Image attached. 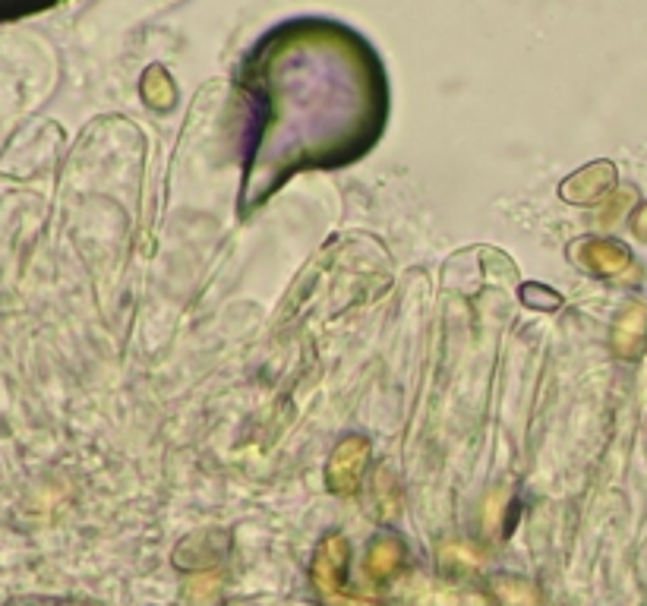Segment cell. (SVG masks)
Masks as SVG:
<instances>
[{"instance_id":"7a4b0ae2","label":"cell","mask_w":647,"mask_h":606,"mask_svg":"<svg viewBox=\"0 0 647 606\" xmlns=\"http://www.w3.org/2000/svg\"><path fill=\"white\" fill-rule=\"evenodd\" d=\"M348 565H351V543L345 534H329L319 540V547L313 553L310 578L319 597L329 606H370L363 600H345L341 591L348 584Z\"/></svg>"},{"instance_id":"277c9868","label":"cell","mask_w":647,"mask_h":606,"mask_svg":"<svg viewBox=\"0 0 647 606\" xmlns=\"http://www.w3.org/2000/svg\"><path fill=\"white\" fill-rule=\"evenodd\" d=\"M231 550V534L228 531H196L187 540L177 543L174 550V565L184 572H199V569H212L215 562H221Z\"/></svg>"},{"instance_id":"3957f363","label":"cell","mask_w":647,"mask_h":606,"mask_svg":"<svg viewBox=\"0 0 647 606\" xmlns=\"http://www.w3.org/2000/svg\"><path fill=\"white\" fill-rule=\"evenodd\" d=\"M370 464V442L363 436H348L341 439L329 464H326V487L335 496H351L357 493L363 474H367Z\"/></svg>"},{"instance_id":"9c48e42d","label":"cell","mask_w":647,"mask_h":606,"mask_svg":"<svg viewBox=\"0 0 647 606\" xmlns=\"http://www.w3.org/2000/svg\"><path fill=\"white\" fill-rule=\"evenodd\" d=\"M490 591L499 600V606H537L534 584L524 578H496Z\"/></svg>"},{"instance_id":"52a82bcc","label":"cell","mask_w":647,"mask_h":606,"mask_svg":"<svg viewBox=\"0 0 647 606\" xmlns=\"http://www.w3.org/2000/svg\"><path fill=\"white\" fill-rule=\"evenodd\" d=\"M578 259L597 275H616L629 269V250L616 240H584L578 247Z\"/></svg>"},{"instance_id":"6da1fadb","label":"cell","mask_w":647,"mask_h":606,"mask_svg":"<svg viewBox=\"0 0 647 606\" xmlns=\"http://www.w3.org/2000/svg\"><path fill=\"white\" fill-rule=\"evenodd\" d=\"M240 86L253 108L256 174L338 165L376 143L389 86L373 45L335 19H291L259 38ZM250 171V177H253Z\"/></svg>"},{"instance_id":"7c38bea8","label":"cell","mask_w":647,"mask_h":606,"mask_svg":"<svg viewBox=\"0 0 647 606\" xmlns=\"http://www.w3.org/2000/svg\"><path fill=\"white\" fill-rule=\"evenodd\" d=\"M635 231H638L641 237H647V206L635 215Z\"/></svg>"},{"instance_id":"8fae6325","label":"cell","mask_w":647,"mask_h":606,"mask_svg":"<svg viewBox=\"0 0 647 606\" xmlns=\"http://www.w3.org/2000/svg\"><path fill=\"white\" fill-rule=\"evenodd\" d=\"M218 588H221V581L218 575H196L190 584H187V600L193 606H206L218 597Z\"/></svg>"},{"instance_id":"5b68a950","label":"cell","mask_w":647,"mask_h":606,"mask_svg":"<svg viewBox=\"0 0 647 606\" xmlns=\"http://www.w3.org/2000/svg\"><path fill=\"white\" fill-rule=\"evenodd\" d=\"M613 187H616V168L610 161H591L588 168L575 171L565 180L559 193L565 202H572V206H597Z\"/></svg>"},{"instance_id":"ba28073f","label":"cell","mask_w":647,"mask_h":606,"mask_svg":"<svg viewBox=\"0 0 647 606\" xmlns=\"http://www.w3.org/2000/svg\"><path fill=\"white\" fill-rule=\"evenodd\" d=\"M401 562H404V543L395 534H379L370 543L367 559H363V565H367V575L373 581H389L401 569Z\"/></svg>"},{"instance_id":"8992f818","label":"cell","mask_w":647,"mask_h":606,"mask_svg":"<svg viewBox=\"0 0 647 606\" xmlns=\"http://www.w3.org/2000/svg\"><path fill=\"white\" fill-rule=\"evenodd\" d=\"M647 341V310L644 303H629L613 326V348L619 357H638Z\"/></svg>"},{"instance_id":"30bf717a","label":"cell","mask_w":647,"mask_h":606,"mask_svg":"<svg viewBox=\"0 0 647 606\" xmlns=\"http://www.w3.org/2000/svg\"><path fill=\"white\" fill-rule=\"evenodd\" d=\"M143 95L149 98V105L155 108H168L171 101H174V86H171V79L165 76V70H149L146 73V83H143Z\"/></svg>"}]
</instances>
